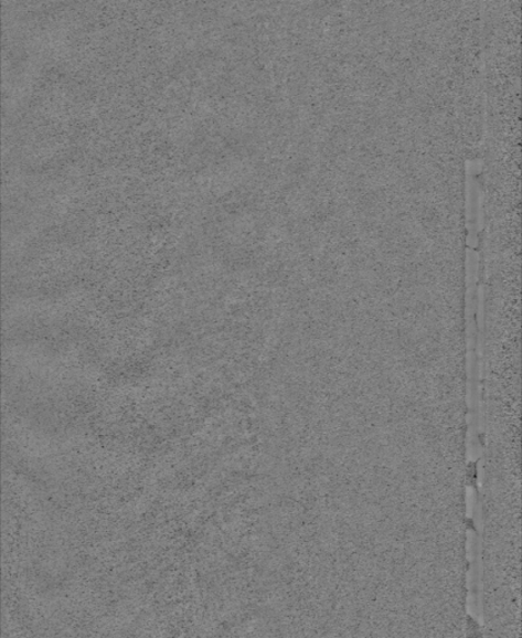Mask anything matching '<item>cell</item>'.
Wrapping results in <instances>:
<instances>
[{
  "label": "cell",
  "mask_w": 522,
  "mask_h": 638,
  "mask_svg": "<svg viewBox=\"0 0 522 638\" xmlns=\"http://www.w3.org/2000/svg\"><path fill=\"white\" fill-rule=\"evenodd\" d=\"M468 612L480 626L484 625V608H482V568L481 543L478 531L468 533Z\"/></svg>",
  "instance_id": "obj_1"
}]
</instances>
